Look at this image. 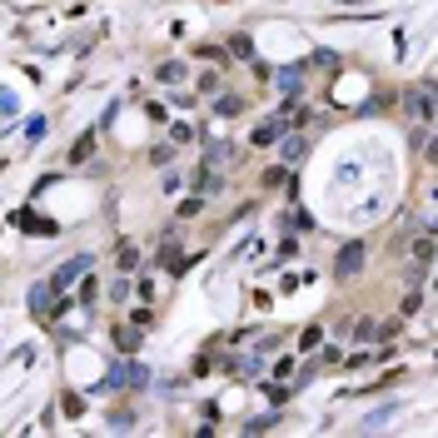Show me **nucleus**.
<instances>
[{"label": "nucleus", "mask_w": 438, "mask_h": 438, "mask_svg": "<svg viewBox=\"0 0 438 438\" xmlns=\"http://www.w3.org/2000/svg\"><path fill=\"white\" fill-rule=\"evenodd\" d=\"M403 105H408L413 125H433V120H438V90H433V85H428V90H413Z\"/></svg>", "instance_id": "f257e3e1"}, {"label": "nucleus", "mask_w": 438, "mask_h": 438, "mask_svg": "<svg viewBox=\"0 0 438 438\" xmlns=\"http://www.w3.org/2000/svg\"><path fill=\"white\" fill-rule=\"evenodd\" d=\"M90 264H95L90 254H75V259H65V264L50 274V284H55L60 294H70V284H75V279H85V274H90Z\"/></svg>", "instance_id": "f03ea898"}, {"label": "nucleus", "mask_w": 438, "mask_h": 438, "mask_svg": "<svg viewBox=\"0 0 438 438\" xmlns=\"http://www.w3.org/2000/svg\"><path fill=\"white\" fill-rule=\"evenodd\" d=\"M284 135H289V120H284V115H269V120H259V130L249 135V145L264 150V145H279Z\"/></svg>", "instance_id": "7ed1b4c3"}, {"label": "nucleus", "mask_w": 438, "mask_h": 438, "mask_svg": "<svg viewBox=\"0 0 438 438\" xmlns=\"http://www.w3.org/2000/svg\"><path fill=\"white\" fill-rule=\"evenodd\" d=\"M359 269H364V245L354 240V245H344V249H339V259H334V274H339V279H354Z\"/></svg>", "instance_id": "20e7f679"}, {"label": "nucleus", "mask_w": 438, "mask_h": 438, "mask_svg": "<svg viewBox=\"0 0 438 438\" xmlns=\"http://www.w3.org/2000/svg\"><path fill=\"white\" fill-rule=\"evenodd\" d=\"M100 388H110V393H120V388H135V359H120L110 374H105V383Z\"/></svg>", "instance_id": "39448f33"}, {"label": "nucleus", "mask_w": 438, "mask_h": 438, "mask_svg": "<svg viewBox=\"0 0 438 438\" xmlns=\"http://www.w3.org/2000/svg\"><path fill=\"white\" fill-rule=\"evenodd\" d=\"M235 159H240V150H235L230 140H214V145L204 150V164H209V169H230Z\"/></svg>", "instance_id": "423d86ee"}, {"label": "nucleus", "mask_w": 438, "mask_h": 438, "mask_svg": "<svg viewBox=\"0 0 438 438\" xmlns=\"http://www.w3.org/2000/svg\"><path fill=\"white\" fill-rule=\"evenodd\" d=\"M155 80L159 85H179V80H189V65L184 60H159L155 65Z\"/></svg>", "instance_id": "0eeeda50"}, {"label": "nucleus", "mask_w": 438, "mask_h": 438, "mask_svg": "<svg viewBox=\"0 0 438 438\" xmlns=\"http://www.w3.org/2000/svg\"><path fill=\"white\" fill-rule=\"evenodd\" d=\"M274 85H279V95H289V100H294V95L304 90V70H299V65H284V70L274 75Z\"/></svg>", "instance_id": "6e6552de"}, {"label": "nucleus", "mask_w": 438, "mask_h": 438, "mask_svg": "<svg viewBox=\"0 0 438 438\" xmlns=\"http://www.w3.org/2000/svg\"><path fill=\"white\" fill-rule=\"evenodd\" d=\"M304 155H309V140H304V135H284V140H279V159H284V164H299Z\"/></svg>", "instance_id": "1a4fd4ad"}, {"label": "nucleus", "mask_w": 438, "mask_h": 438, "mask_svg": "<svg viewBox=\"0 0 438 438\" xmlns=\"http://www.w3.org/2000/svg\"><path fill=\"white\" fill-rule=\"evenodd\" d=\"M225 369L240 374V378H259V374H264V359H259V354H240V359H230Z\"/></svg>", "instance_id": "9d476101"}, {"label": "nucleus", "mask_w": 438, "mask_h": 438, "mask_svg": "<svg viewBox=\"0 0 438 438\" xmlns=\"http://www.w3.org/2000/svg\"><path fill=\"white\" fill-rule=\"evenodd\" d=\"M55 294H60V289H55L50 279H40V284L30 289V309H35V314H50V304H55Z\"/></svg>", "instance_id": "9b49d317"}, {"label": "nucleus", "mask_w": 438, "mask_h": 438, "mask_svg": "<svg viewBox=\"0 0 438 438\" xmlns=\"http://www.w3.org/2000/svg\"><path fill=\"white\" fill-rule=\"evenodd\" d=\"M240 110H245L240 95H214V115H219V120H230V115H240Z\"/></svg>", "instance_id": "f8f14e48"}, {"label": "nucleus", "mask_w": 438, "mask_h": 438, "mask_svg": "<svg viewBox=\"0 0 438 438\" xmlns=\"http://www.w3.org/2000/svg\"><path fill=\"white\" fill-rule=\"evenodd\" d=\"M349 334H354L359 344H374V339H378V324H374V319H354V324H349Z\"/></svg>", "instance_id": "ddd939ff"}, {"label": "nucleus", "mask_w": 438, "mask_h": 438, "mask_svg": "<svg viewBox=\"0 0 438 438\" xmlns=\"http://www.w3.org/2000/svg\"><path fill=\"white\" fill-rule=\"evenodd\" d=\"M230 55H235V60H254V40H249V35H235V40H230Z\"/></svg>", "instance_id": "4468645a"}, {"label": "nucleus", "mask_w": 438, "mask_h": 438, "mask_svg": "<svg viewBox=\"0 0 438 438\" xmlns=\"http://www.w3.org/2000/svg\"><path fill=\"white\" fill-rule=\"evenodd\" d=\"M194 85H199V95H219V90H225V80H219L214 70H204V75H199Z\"/></svg>", "instance_id": "2eb2a0df"}, {"label": "nucleus", "mask_w": 438, "mask_h": 438, "mask_svg": "<svg viewBox=\"0 0 438 438\" xmlns=\"http://www.w3.org/2000/svg\"><path fill=\"white\" fill-rule=\"evenodd\" d=\"M199 209H204V194H199V189L179 199V219H189V214H199Z\"/></svg>", "instance_id": "dca6fc26"}, {"label": "nucleus", "mask_w": 438, "mask_h": 438, "mask_svg": "<svg viewBox=\"0 0 438 438\" xmlns=\"http://www.w3.org/2000/svg\"><path fill=\"white\" fill-rule=\"evenodd\" d=\"M245 428H249V433H269V428H279V413H259V418H249Z\"/></svg>", "instance_id": "f3484780"}, {"label": "nucleus", "mask_w": 438, "mask_h": 438, "mask_svg": "<svg viewBox=\"0 0 438 438\" xmlns=\"http://www.w3.org/2000/svg\"><path fill=\"white\" fill-rule=\"evenodd\" d=\"M45 130H50V125H45L40 115H35V120H26V140H30V145H40V140H45Z\"/></svg>", "instance_id": "a211bd4d"}, {"label": "nucleus", "mask_w": 438, "mask_h": 438, "mask_svg": "<svg viewBox=\"0 0 438 438\" xmlns=\"http://www.w3.org/2000/svg\"><path fill=\"white\" fill-rule=\"evenodd\" d=\"M169 140H174V145H189V140H194V125H189V120H174Z\"/></svg>", "instance_id": "6ab92c4d"}, {"label": "nucleus", "mask_w": 438, "mask_h": 438, "mask_svg": "<svg viewBox=\"0 0 438 438\" xmlns=\"http://www.w3.org/2000/svg\"><path fill=\"white\" fill-rule=\"evenodd\" d=\"M393 413H398V403H388V408H378V413H369V418H364V428H383V423H388Z\"/></svg>", "instance_id": "aec40b11"}, {"label": "nucleus", "mask_w": 438, "mask_h": 438, "mask_svg": "<svg viewBox=\"0 0 438 438\" xmlns=\"http://www.w3.org/2000/svg\"><path fill=\"white\" fill-rule=\"evenodd\" d=\"M130 284H135V279H115V284H110V299H115V304H125V299H130V294H135V289H130Z\"/></svg>", "instance_id": "412c9836"}, {"label": "nucleus", "mask_w": 438, "mask_h": 438, "mask_svg": "<svg viewBox=\"0 0 438 438\" xmlns=\"http://www.w3.org/2000/svg\"><path fill=\"white\" fill-rule=\"evenodd\" d=\"M140 334H145L140 324H135V329H120V334H115V344H120V349H135V344H140Z\"/></svg>", "instance_id": "4be33fe9"}, {"label": "nucleus", "mask_w": 438, "mask_h": 438, "mask_svg": "<svg viewBox=\"0 0 438 438\" xmlns=\"http://www.w3.org/2000/svg\"><path fill=\"white\" fill-rule=\"evenodd\" d=\"M433 254H438L433 240H413V259H433Z\"/></svg>", "instance_id": "5701e85b"}, {"label": "nucleus", "mask_w": 438, "mask_h": 438, "mask_svg": "<svg viewBox=\"0 0 438 438\" xmlns=\"http://www.w3.org/2000/svg\"><path fill=\"white\" fill-rule=\"evenodd\" d=\"M169 155H174V140H169V145H155V150H150V159H155V164H169Z\"/></svg>", "instance_id": "b1692460"}, {"label": "nucleus", "mask_w": 438, "mask_h": 438, "mask_svg": "<svg viewBox=\"0 0 438 438\" xmlns=\"http://www.w3.org/2000/svg\"><path fill=\"white\" fill-rule=\"evenodd\" d=\"M299 344H304V349H319V344H324V329H319V324H314V329H304V339H299Z\"/></svg>", "instance_id": "393cba45"}, {"label": "nucleus", "mask_w": 438, "mask_h": 438, "mask_svg": "<svg viewBox=\"0 0 438 438\" xmlns=\"http://www.w3.org/2000/svg\"><path fill=\"white\" fill-rule=\"evenodd\" d=\"M284 179H289V164H274V169L264 174V184H284Z\"/></svg>", "instance_id": "a878e982"}, {"label": "nucleus", "mask_w": 438, "mask_h": 438, "mask_svg": "<svg viewBox=\"0 0 438 438\" xmlns=\"http://www.w3.org/2000/svg\"><path fill=\"white\" fill-rule=\"evenodd\" d=\"M120 264H125V269H135V264H140V249H135V245H125V249H120Z\"/></svg>", "instance_id": "bb28decb"}, {"label": "nucleus", "mask_w": 438, "mask_h": 438, "mask_svg": "<svg viewBox=\"0 0 438 438\" xmlns=\"http://www.w3.org/2000/svg\"><path fill=\"white\" fill-rule=\"evenodd\" d=\"M314 369H339V349H324V354H319V364H314Z\"/></svg>", "instance_id": "cd10ccee"}, {"label": "nucleus", "mask_w": 438, "mask_h": 438, "mask_svg": "<svg viewBox=\"0 0 438 438\" xmlns=\"http://www.w3.org/2000/svg\"><path fill=\"white\" fill-rule=\"evenodd\" d=\"M110 428H135V413H125V408H120V413H110Z\"/></svg>", "instance_id": "c85d7f7f"}, {"label": "nucleus", "mask_w": 438, "mask_h": 438, "mask_svg": "<svg viewBox=\"0 0 438 438\" xmlns=\"http://www.w3.org/2000/svg\"><path fill=\"white\" fill-rule=\"evenodd\" d=\"M428 164H438V135L428 140Z\"/></svg>", "instance_id": "c756f323"}, {"label": "nucleus", "mask_w": 438, "mask_h": 438, "mask_svg": "<svg viewBox=\"0 0 438 438\" xmlns=\"http://www.w3.org/2000/svg\"><path fill=\"white\" fill-rule=\"evenodd\" d=\"M433 294H438V279H433Z\"/></svg>", "instance_id": "7c9ffc66"}]
</instances>
